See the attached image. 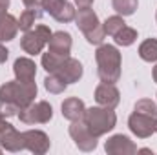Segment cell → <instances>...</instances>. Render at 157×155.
I'll return each instance as SVG.
<instances>
[{"mask_svg":"<svg viewBox=\"0 0 157 155\" xmlns=\"http://www.w3.org/2000/svg\"><path fill=\"white\" fill-rule=\"evenodd\" d=\"M95 60H97V73H99L101 82H110V84L119 82L122 57L117 46L101 44L95 51Z\"/></svg>","mask_w":157,"mask_h":155,"instance_id":"cell-1","label":"cell"},{"mask_svg":"<svg viewBox=\"0 0 157 155\" xmlns=\"http://www.w3.org/2000/svg\"><path fill=\"white\" fill-rule=\"evenodd\" d=\"M37 84L35 80L31 82H20V80H9L0 86V100H9L18 106V110H24L31 102H35L37 97Z\"/></svg>","mask_w":157,"mask_h":155,"instance_id":"cell-2","label":"cell"},{"mask_svg":"<svg viewBox=\"0 0 157 155\" xmlns=\"http://www.w3.org/2000/svg\"><path fill=\"white\" fill-rule=\"evenodd\" d=\"M82 120L86 122L88 130L91 131V135H95L97 139L106 135L108 131H112L117 124V115L112 108H104V106H91L86 108Z\"/></svg>","mask_w":157,"mask_h":155,"instance_id":"cell-3","label":"cell"},{"mask_svg":"<svg viewBox=\"0 0 157 155\" xmlns=\"http://www.w3.org/2000/svg\"><path fill=\"white\" fill-rule=\"evenodd\" d=\"M51 35H53V31H51L48 26L40 24L35 29L24 31V37L20 39V47H22V51L28 53V55H39V53H42L44 46L49 42Z\"/></svg>","mask_w":157,"mask_h":155,"instance_id":"cell-4","label":"cell"},{"mask_svg":"<svg viewBox=\"0 0 157 155\" xmlns=\"http://www.w3.org/2000/svg\"><path fill=\"white\" fill-rule=\"evenodd\" d=\"M20 122L28 124V126H35V124H48L53 119V108L49 102L39 100V102H31L29 106H26L24 110L18 112Z\"/></svg>","mask_w":157,"mask_h":155,"instance_id":"cell-5","label":"cell"},{"mask_svg":"<svg viewBox=\"0 0 157 155\" xmlns=\"http://www.w3.org/2000/svg\"><path fill=\"white\" fill-rule=\"evenodd\" d=\"M70 137L73 139L75 146L80 152H93L97 148V137L91 135V131L88 130V126H86V122L82 119L71 120V124H70Z\"/></svg>","mask_w":157,"mask_h":155,"instance_id":"cell-6","label":"cell"},{"mask_svg":"<svg viewBox=\"0 0 157 155\" xmlns=\"http://www.w3.org/2000/svg\"><path fill=\"white\" fill-rule=\"evenodd\" d=\"M22 139H24V148L29 150L31 153L35 155H44L51 142H49V137L40 131V130H28V131H22Z\"/></svg>","mask_w":157,"mask_h":155,"instance_id":"cell-7","label":"cell"},{"mask_svg":"<svg viewBox=\"0 0 157 155\" xmlns=\"http://www.w3.org/2000/svg\"><path fill=\"white\" fill-rule=\"evenodd\" d=\"M104 150L108 155H133L137 153V146L133 141H130V137L117 133L112 135L106 142H104Z\"/></svg>","mask_w":157,"mask_h":155,"instance_id":"cell-8","label":"cell"},{"mask_svg":"<svg viewBox=\"0 0 157 155\" xmlns=\"http://www.w3.org/2000/svg\"><path fill=\"white\" fill-rule=\"evenodd\" d=\"M154 117L143 115V113H137L133 112L132 115L128 117V128L130 131L139 137V139H148L152 133H154Z\"/></svg>","mask_w":157,"mask_h":155,"instance_id":"cell-9","label":"cell"},{"mask_svg":"<svg viewBox=\"0 0 157 155\" xmlns=\"http://www.w3.org/2000/svg\"><path fill=\"white\" fill-rule=\"evenodd\" d=\"M95 100L99 106H104V108H112L115 110L121 102V93H119L117 86L115 84H110V82H102L95 88Z\"/></svg>","mask_w":157,"mask_h":155,"instance_id":"cell-10","label":"cell"},{"mask_svg":"<svg viewBox=\"0 0 157 155\" xmlns=\"http://www.w3.org/2000/svg\"><path fill=\"white\" fill-rule=\"evenodd\" d=\"M0 146H2L6 152H13V153L26 150V148H24L22 133H20L15 126H11L9 122H7L6 128L0 131Z\"/></svg>","mask_w":157,"mask_h":155,"instance_id":"cell-11","label":"cell"},{"mask_svg":"<svg viewBox=\"0 0 157 155\" xmlns=\"http://www.w3.org/2000/svg\"><path fill=\"white\" fill-rule=\"evenodd\" d=\"M75 26L84 35H88L90 31H93L95 28H99L101 22H99L97 13L91 7H78L77 13H75Z\"/></svg>","mask_w":157,"mask_h":155,"instance_id":"cell-12","label":"cell"},{"mask_svg":"<svg viewBox=\"0 0 157 155\" xmlns=\"http://www.w3.org/2000/svg\"><path fill=\"white\" fill-rule=\"evenodd\" d=\"M55 73H57V75H60V77L64 78L68 84H75V82H78V80L82 78L84 68H82V64L78 62L77 59L68 57V59L62 62V66H60Z\"/></svg>","mask_w":157,"mask_h":155,"instance_id":"cell-13","label":"cell"},{"mask_svg":"<svg viewBox=\"0 0 157 155\" xmlns=\"http://www.w3.org/2000/svg\"><path fill=\"white\" fill-rule=\"evenodd\" d=\"M13 73L15 78L20 82H31L37 75V64L28 57H18L13 64Z\"/></svg>","mask_w":157,"mask_h":155,"instance_id":"cell-14","label":"cell"},{"mask_svg":"<svg viewBox=\"0 0 157 155\" xmlns=\"http://www.w3.org/2000/svg\"><path fill=\"white\" fill-rule=\"evenodd\" d=\"M71 46H73V39L68 31H55L48 42L49 51L59 53V55H70Z\"/></svg>","mask_w":157,"mask_h":155,"instance_id":"cell-15","label":"cell"},{"mask_svg":"<svg viewBox=\"0 0 157 155\" xmlns=\"http://www.w3.org/2000/svg\"><path fill=\"white\" fill-rule=\"evenodd\" d=\"M60 110H62V117L71 122V120H78V119L84 117L86 106H84V102H82L78 97H70V99H66V100L62 102Z\"/></svg>","mask_w":157,"mask_h":155,"instance_id":"cell-16","label":"cell"},{"mask_svg":"<svg viewBox=\"0 0 157 155\" xmlns=\"http://www.w3.org/2000/svg\"><path fill=\"white\" fill-rule=\"evenodd\" d=\"M75 13H77V9L73 7V4H70L68 0H60L48 15H51L57 22L68 24V22H73L75 20Z\"/></svg>","mask_w":157,"mask_h":155,"instance_id":"cell-17","label":"cell"},{"mask_svg":"<svg viewBox=\"0 0 157 155\" xmlns=\"http://www.w3.org/2000/svg\"><path fill=\"white\" fill-rule=\"evenodd\" d=\"M18 33V18H15L13 15L6 13L0 18V42H9L17 37Z\"/></svg>","mask_w":157,"mask_h":155,"instance_id":"cell-18","label":"cell"},{"mask_svg":"<svg viewBox=\"0 0 157 155\" xmlns=\"http://www.w3.org/2000/svg\"><path fill=\"white\" fill-rule=\"evenodd\" d=\"M70 55H59V53H53V51H46V53H42V59H40V64H42V68L48 71V73H55L60 66H62V62L68 59Z\"/></svg>","mask_w":157,"mask_h":155,"instance_id":"cell-19","label":"cell"},{"mask_svg":"<svg viewBox=\"0 0 157 155\" xmlns=\"http://www.w3.org/2000/svg\"><path fill=\"white\" fill-rule=\"evenodd\" d=\"M44 88L49 93H53V95H60V93L66 91L68 82L60 77V75H57V73H48V77L44 78Z\"/></svg>","mask_w":157,"mask_h":155,"instance_id":"cell-20","label":"cell"},{"mask_svg":"<svg viewBox=\"0 0 157 155\" xmlns=\"http://www.w3.org/2000/svg\"><path fill=\"white\" fill-rule=\"evenodd\" d=\"M139 57L144 62H157V39H146L139 46Z\"/></svg>","mask_w":157,"mask_h":155,"instance_id":"cell-21","label":"cell"},{"mask_svg":"<svg viewBox=\"0 0 157 155\" xmlns=\"http://www.w3.org/2000/svg\"><path fill=\"white\" fill-rule=\"evenodd\" d=\"M113 39H115V44H117V46L128 47V46H132V44L137 40V29H133V28H130V26H124L121 31H117V33L113 35Z\"/></svg>","mask_w":157,"mask_h":155,"instance_id":"cell-22","label":"cell"},{"mask_svg":"<svg viewBox=\"0 0 157 155\" xmlns=\"http://www.w3.org/2000/svg\"><path fill=\"white\" fill-rule=\"evenodd\" d=\"M112 6L117 11V15H121V17H130V15H133L137 11L139 2L137 0H112Z\"/></svg>","mask_w":157,"mask_h":155,"instance_id":"cell-23","label":"cell"},{"mask_svg":"<svg viewBox=\"0 0 157 155\" xmlns=\"http://www.w3.org/2000/svg\"><path fill=\"white\" fill-rule=\"evenodd\" d=\"M39 17H40V13L37 9H24L20 13V18H18V29L20 31H29Z\"/></svg>","mask_w":157,"mask_h":155,"instance_id":"cell-24","label":"cell"},{"mask_svg":"<svg viewBox=\"0 0 157 155\" xmlns=\"http://www.w3.org/2000/svg\"><path fill=\"white\" fill-rule=\"evenodd\" d=\"M133 112L137 113H143V115H148V117H157V102H154L152 99H141L135 102L133 106Z\"/></svg>","mask_w":157,"mask_h":155,"instance_id":"cell-25","label":"cell"},{"mask_svg":"<svg viewBox=\"0 0 157 155\" xmlns=\"http://www.w3.org/2000/svg\"><path fill=\"white\" fill-rule=\"evenodd\" d=\"M124 26H126V24H124V20H122V17H121V15L108 17V18L104 20V24H102L104 33H106V35H110V37H113V35H115L117 31H121Z\"/></svg>","mask_w":157,"mask_h":155,"instance_id":"cell-26","label":"cell"},{"mask_svg":"<svg viewBox=\"0 0 157 155\" xmlns=\"http://www.w3.org/2000/svg\"><path fill=\"white\" fill-rule=\"evenodd\" d=\"M86 40L90 42V44H93V46H101L104 39H106V33H104V28H102V24L99 26V28H95L93 31H90L88 35H84Z\"/></svg>","mask_w":157,"mask_h":155,"instance_id":"cell-27","label":"cell"},{"mask_svg":"<svg viewBox=\"0 0 157 155\" xmlns=\"http://www.w3.org/2000/svg\"><path fill=\"white\" fill-rule=\"evenodd\" d=\"M18 106L17 104H13V102H9V100H0V113L4 117H15L18 115Z\"/></svg>","mask_w":157,"mask_h":155,"instance_id":"cell-28","label":"cell"},{"mask_svg":"<svg viewBox=\"0 0 157 155\" xmlns=\"http://www.w3.org/2000/svg\"><path fill=\"white\" fill-rule=\"evenodd\" d=\"M22 4L26 6V9H42V6H40V0H22Z\"/></svg>","mask_w":157,"mask_h":155,"instance_id":"cell-29","label":"cell"},{"mask_svg":"<svg viewBox=\"0 0 157 155\" xmlns=\"http://www.w3.org/2000/svg\"><path fill=\"white\" fill-rule=\"evenodd\" d=\"M7 57H9V51H7V47L0 42V64H4V62L7 60Z\"/></svg>","mask_w":157,"mask_h":155,"instance_id":"cell-30","label":"cell"},{"mask_svg":"<svg viewBox=\"0 0 157 155\" xmlns=\"http://www.w3.org/2000/svg\"><path fill=\"white\" fill-rule=\"evenodd\" d=\"M7 9H9V0H0V18L7 13Z\"/></svg>","mask_w":157,"mask_h":155,"instance_id":"cell-31","label":"cell"},{"mask_svg":"<svg viewBox=\"0 0 157 155\" xmlns=\"http://www.w3.org/2000/svg\"><path fill=\"white\" fill-rule=\"evenodd\" d=\"M75 4H77V7H91L93 0H75Z\"/></svg>","mask_w":157,"mask_h":155,"instance_id":"cell-32","label":"cell"},{"mask_svg":"<svg viewBox=\"0 0 157 155\" xmlns=\"http://www.w3.org/2000/svg\"><path fill=\"white\" fill-rule=\"evenodd\" d=\"M6 124H7V122H6V117L0 113V131H2L4 128H6Z\"/></svg>","mask_w":157,"mask_h":155,"instance_id":"cell-33","label":"cell"},{"mask_svg":"<svg viewBox=\"0 0 157 155\" xmlns=\"http://www.w3.org/2000/svg\"><path fill=\"white\" fill-rule=\"evenodd\" d=\"M152 77H154V82H157V64H155V68L152 70Z\"/></svg>","mask_w":157,"mask_h":155,"instance_id":"cell-34","label":"cell"},{"mask_svg":"<svg viewBox=\"0 0 157 155\" xmlns=\"http://www.w3.org/2000/svg\"><path fill=\"white\" fill-rule=\"evenodd\" d=\"M137 153H152L150 148H143V150H137Z\"/></svg>","mask_w":157,"mask_h":155,"instance_id":"cell-35","label":"cell"},{"mask_svg":"<svg viewBox=\"0 0 157 155\" xmlns=\"http://www.w3.org/2000/svg\"><path fill=\"white\" fill-rule=\"evenodd\" d=\"M154 133H157V117H155V120H154Z\"/></svg>","mask_w":157,"mask_h":155,"instance_id":"cell-36","label":"cell"},{"mask_svg":"<svg viewBox=\"0 0 157 155\" xmlns=\"http://www.w3.org/2000/svg\"><path fill=\"white\" fill-rule=\"evenodd\" d=\"M2 150H4V148H2V146H0V152H2Z\"/></svg>","mask_w":157,"mask_h":155,"instance_id":"cell-37","label":"cell"},{"mask_svg":"<svg viewBox=\"0 0 157 155\" xmlns=\"http://www.w3.org/2000/svg\"><path fill=\"white\" fill-rule=\"evenodd\" d=\"M155 20H157V13H155Z\"/></svg>","mask_w":157,"mask_h":155,"instance_id":"cell-38","label":"cell"}]
</instances>
